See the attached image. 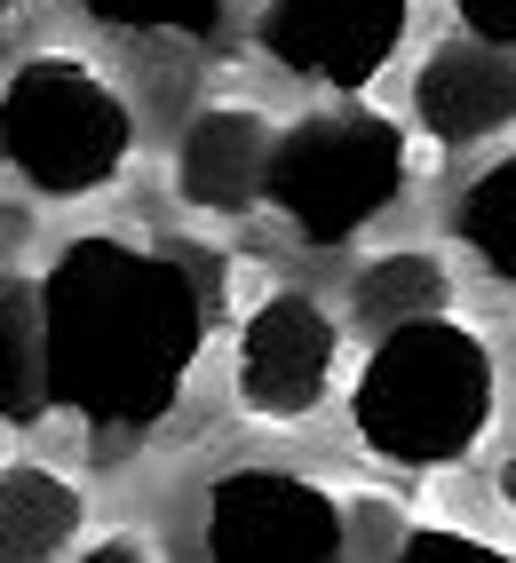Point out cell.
<instances>
[{"label": "cell", "instance_id": "cell-1", "mask_svg": "<svg viewBox=\"0 0 516 563\" xmlns=\"http://www.w3.org/2000/svg\"><path fill=\"white\" fill-rule=\"evenodd\" d=\"M41 310L56 412H72L96 444L152 437L191 389V365L215 325L191 262L120 231L64 239L41 271Z\"/></svg>", "mask_w": 516, "mask_h": 563}, {"label": "cell", "instance_id": "cell-2", "mask_svg": "<svg viewBox=\"0 0 516 563\" xmlns=\"http://www.w3.org/2000/svg\"><path fill=\"white\" fill-rule=\"evenodd\" d=\"M501 412V373L485 333L461 318H421V325H389L374 333L358 382H350V429L374 461L429 476V468H461L485 444Z\"/></svg>", "mask_w": 516, "mask_h": 563}, {"label": "cell", "instance_id": "cell-3", "mask_svg": "<svg viewBox=\"0 0 516 563\" xmlns=\"http://www.w3.org/2000/svg\"><path fill=\"white\" fill-rule=\"evenodd\" d=\"M135 159V103L88 56H24L0 88V167L32 199H96Z\"/></svg>", "mask_w": 516, "mask_h": 563}, {"label": "cell", "instance_id": "cell-4", "mask_svg": "<svg viewBox=\"0 0 516 563\" xmlns=\"http://www.w3.org/2000/svg\"><path fill=\"white\" fill-rule=\"evenodd\" d=\"M405 135L382 111H310L271 135L263 207H278L310 246H342L405 199Z\"/></svg>", "mask_w": 516, "mask_h": 563}, {"label": "cell", "instance_id": "cell-5", "mask_svg": "<svg viewBox=\"0 0 516 563\" xmlns=\"http://www.w3.org/2000/svg\"><path fill=\"white\" fill-rule=\"evenodd\" d=\"M207 563H350V516L294 468H231L199 508Z\"/></svg>", "mask_w": 516, "mask_h": 563}, {"label": "cell", "instance_id": "cell-6", "mask_svg": "<svg viewBox=\"0 0 516 563\" xmlns=\"http://www.w3.org/2000/svg\"><path fill=\"white\" fill-rule=\"evenodd\" d=\"M405 24L414 0H263L254 48L294 80H318L326 96H358L405 48Z\"/></svg>", "mask_w": 516, "mask_h": 563}, {"label": "cell", "instance_id": "cell-7", "mask_svg": "<svg viewBox=\"0 0 516 563\" xmlns=\"http://www.w3.org/2000/svg\"><path fill=\"white\" fill-rule=\"evenodd\" d=\"M334 365H342V325L326 318L318 294L286 286L246 310L231 389L254 421H310L326 405V389H334Z\"/></svg>", "mask_w": 516, "mask_h": 563}, {"label": "cell", "instance_id": "cell-8", "mask_svg": "<svg viewBox=\"0 0 516 563\" xmlns=\"http://www.w3.org/2000/svg\"><path fill=\"white\" fill-rule=\"evenodd\" d=\"M271 120L263 111H246V103H207L183 120L175 135V199L191 207V214H215V222H231L246 214L254 199H263V167H271Z\"/></svg>", "mask_w": 516, "mask_h": 563}, {"label": "cell", "instance_id": "cell-9", "mask_svg": "<svg viewBox=\"0 0 516 563\" xmlns=\"http://www.w3.org/2000/svg\"><path fill=\"white\" fill-rule=\"evenodd\" d=\"M414 120L446 152H476V143L508 135L516 128V56H501L485 41H446L414 71Z\"/></svg>", "mask_w": 516, "mask_h": 563}, {"label": "cell", "instance_id": "cell-10", "mask_svg": "<svg viewBox=\"0 0 516 563\" xmlns=\"http://www.w3.org/2000/svg\"><path fill=\"white\" fill-rule=\"evenodd\" d=\"M80 484L56 476L48 461H9L0 468V563H56L80 540Z\"/></svg>", "mask_w": 516, "mask_h": 563}, {"label": "cell", "instance_id": "cell-11", "mask_svg": "<svg viewBox=\"0 0 516 563\" xmlns=\"http://www.w3.org/2000/svg\"><path fill=\"white\" fill-rule=\"evenodd\" d=\"M56 412L48 389V310H41V278L0 271V421L32 429Z\"/></svg>", "mask_w": 516, "mask_h": 563}, {"label": "cell", "instance_id": "cell-12", "mask_svg": "<svg viewBox=\"0 0 516 563\" xmlns=\"http://www.w3.org/2000/svg\"><path fill=\"white\" fill-rule=\"evenodd\" d=\"M446 294H453V278H446V262H437V254L389 246L382 262H365V271L350 278V310L374 325V333H389V325L446 318Z\"/></svg>", "mask_w": 516, "mask_h": 563}, {"label": "cell", "instance_id": "cell-13", "mask_svg": "<svg viewBox=\"0 0 516 563\" xmlns=\"http://www.w3.org/2000/svg\"><path fill=\"white\" fill-rule=\"evenodd\" d=\"M453 239L469 246V262H476L485 278L516 286V152L461 183V199H453Z\"/></svg>", "mask_w": 516, "mask_h": 563}, {"label": "cell", "instance_id": "cell-14", "mask_svg": "<svg viewBox=\"0 0 516 563\" xmlns=\"http://www.w3.org/2000/svg\"><path fill=\"white\" fill-rule=\"evenodd\" d=\"M103 32H160V41H215L231 0H72Z\"/></svg>", "mask_w": 516, "mask_h": 563}, {"label": "cell", "instance_id": "cell-15", "mask_svg": "<svg viewBox=\"0 0 516 563\" xmlns=\"http://www.w3.org/2000/svg\"><path fill=\"white\" fill-rule=\"evenodd\" d=\"M389 563H516L508 548L476 540V532H446V523H421V532H405Z\"/></svg>", "mask_w": 516, "mask_h": 563}, {"label": "cell", "instance_id": "cell-16", "mask_svg": "<svg viewBox=\"0 0 516 563\" xmlns=\"http://www.w3.org/2000/svg\"><path fill=\"white\" fill-rule=\"evenodd\" d=\"M453 16L469 24V41L516 56V0H453Z\"/></svg>", "mask_w": 516, "mask_h": 563}, {"label": "cell", "instance_id": "cell-17", "mask_svg": "<svg viewBox=\"0 0 516 563\" xmlns=\"http://www.w3.org/2000/svg\"><path fill=\"white\" fill-rule=\"evenodd\" d=\"M72 563H160V555H152V540H143V532H103V540H88Z\"/></svg>", "mask_w": 516, "mask_h": 563}, {"label": "cell", "instance_id": "cell-18", "mask_svg": "<svg viewBox=\"0 0 516 563\" xmlns=\"http://www.w3.org/2000/svg\"><path fill=\"white\" fill-rule=\"evenodd\" d=\"M501 493H508V508H516V461H508V468H501Z\"/></svg>", "mask_w": 516, "mask_h": 563}, {"label": "cell", "instance_id": "cell-19", "mask_svg": "<svg viewBox=\"0 0 516 563\" xmlns=\"http://www.w3.org/2000/svg\"><path fill=\"white\" fill-rule=\"evenodd\" d=\"M9 16H17V0H0V24H9Z\"/></svg>", "mask_w": 516, "mask_h": 563}]
</instances>
